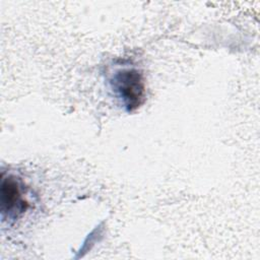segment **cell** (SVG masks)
Returning a JSON list of instances; mask_svg holds the SVG:
<instances>
[{"mask_svg": "<svg viewBox=\"0 0 260 260\" xmlns=\"http://www.w3.org/2000/svg\"><path fill=\"white\" fill-rule=\"evenodd\" d=\"M113 87L128 112L134 111L144 101L145 85L142 74L136 69L118 71L112 80Z\"/></svg>", "mask_w": 260, "mask_h": 260, "instance_id": "6da1fadb", "label": "cell"}, {"mask_svg": "<svg viewBox=\"0 0 260 260\" xmlns=\"http://www.w3.org/2000/svg\"><path fill=\"white\" fill-rule=\"evenodd\" d=\"M26 208V202L22 198L19 185L12 177L3 178L1 182V210L3 216L15 217Z\"/></svg>", "mask_w": 260, "mask_h": 260, "instance_id": "7a4b0ae2", "label": "cell"}]
</instances>
